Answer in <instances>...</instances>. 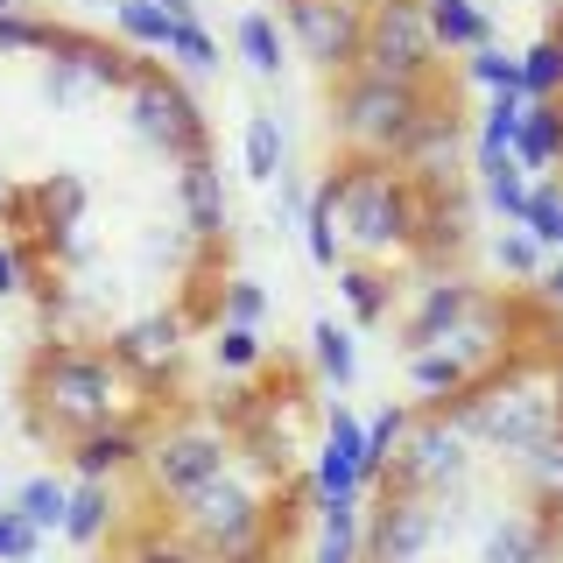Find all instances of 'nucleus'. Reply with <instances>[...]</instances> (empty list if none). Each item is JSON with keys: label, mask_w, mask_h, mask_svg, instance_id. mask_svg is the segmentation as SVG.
<instances>
[{"label": "nucleus", "mask_w": 563, "mask_h": 563, "mask_svg": "<svg viewBox=\"0 0 563 563\" xmlns=\"http://www.w3.org/2000/svg\"><path fill=\"white\" fill-rule=\"evenodd\" d=\"M528 176L521 163H507V169H493V176H479V198H486V211L493 219H507V225H521V211H528Z\"/></svg>", "instance_id": "38"}, {"label": "nucleus", "mask_w": 563, "mask_h": 563, "mask_svg": "<svg viewBox=\"0 0 563 563\" xmlns=\"http://www.w3.org/2000/svg\"><path fill=\"white\" fill-rule=\"evenodd\" d=\"M465 78L486 85L493 99H500V92H521V57H507L500 43H486V49H472V57H465Z\"/></svg>", "instance_id": "41"}, {"label": "nucleus", "mask_w": 563, "mask_h": 563, "mask_svg": "<svg viewBox=\"0 0 563 563\" xmlns=\"http://www.w3.org/2000/svg\"><path fill=\"white\" fill-rule=\"evenodd\" d=\"M240 163L254 184H275L282 169H289V134H282V113H246L240 128Z\"/></svg>", "instance_id": "26"}, {"label": "nucleus", "mask_w": 563, "mask_h": 563, "mask_svg": "<svg viewBox=\"0 0 563 563\" xmlns=\"http://www.w3.org/2000/svg\"><path fill=\"white\" fill-rule=\"evenodd\" d=\"M128 128L148 141L155 155H169V163H198L211 155V120L198 113V99L184 92V78L163 64L141 57L134 78H128Z\"/></svg>", "instance_id": "6"}, {"label": "nucleus", "mask_w": 563, "mask_h": 563, "mask_svg": "<svg viewBox=\"0 0 563 563\" xmlns=\"http://www.w3.org/2000/svg\"><path fill=\"white\" fill-rule=\"evenodd\" d=\"M493 268H500L507 282H542L550 254L536 246V233H528V225H500V233H493Z\"/></svg>", "instance_id": "34"}, {"label": "nucleus", "mask_w": 563, "mask_h": 563, "mask_svg": "<svg viewBox=\"0 0 563 563\" xmlns=\"http://www.w3.org/2000/svg\"><path fill=\"white\" fill-rule=\"evenodd\" d=\"M64 457H70V472H78V479L113 486L120 472H134L141 457H148V430H141V422H106V430L78 437V444H70Z\"/></svg>", "instance_id": "18"}, {"label": "nucleus", "mask_w": 563, "mask_h": 563, "mask_svg": "<svg viewBox=\"0 0 563 563\" xmlns=\"http://www.w3.org/2000/svg\"><path fill=\"white\" fill-rule=\"evenodd\" d=\"M360 70L395 78V85H437V35H430L422 0H366Z\"/></svg>", "instance_id": "9"}, {"label": "nucleus", "mask_w": 563, "mask_h": 563, "mask_svg": "<svg viewBox=\"0 0 563 563\" xmlns=\"http://www.w3.org/2000/svg\"><path fill=\"white\" fill-rule=\"evenodd\" d=\"M233 430L225 422H211V416H184V422H169V430H155L148 437V457H141V472H148V493L155 500H190L198 486L211 479H225L233 472Z\"/></svg>", "instance_id": "8"}, {"label": "nucleus", "mask_w": 563, "mask_h": 563, "mask_svg": "<svg viewBox=\"0 0 563 563\" xmlns=\"http://www.w3.org/2000/svg\"><path fill=\"white\" fill-rule=\"evenodd\" d=\"M303 254H310V268H324V275H339V198H331V184H317L310 190V211H303Z\"/></svg>", "instance_id": "28"}, {"label": "nucleus", "mask_w": 563, "mask_h": 563, "mask_svg": "<svg viewBox=\"0 0 563 563\" xmlns=\"http://www.w3.org/2000/svg\"><path fill=\"white\" fill-rule=\"evenodd\" d=\"M0 205H14V184H8V176H0Z\"/></svg>", "instance_id": "48"}, {"label": "nucleus", "mask_w": 563, "mask_h": 563, "mask_svg": "<svg viewBox=\"0 0 563 563\" xmlns=\"http://www.w3.org/2000/svg\"><path fill=\"white\" fill-rule=\"evenodd\" d=\"M134 64H141L134 49H113V43H99V35L57 29V43H49V70H43V99L49 106H78L92 92H128Z\"/></svg>", "instance_id": "11"}, {"label": "nucleus", "mask_w": 563, "mask_h": 563, "mask_svg": "<svg viewBox=\"0 0 563 563\" xmlns=\"http://www.w3.org/2000/svg\"><path fill=\"white\" fill-rule=\"evenodd\" d=\"M556 507H507L486 521L479 563H550L556 556Z\"/></svg>", "instance_id": "16"}, {"label": "nucleus", "mask_w": 563, "mask_h": 563, "mask_svg": "<svg viewBox=\"0 0 563 563\" xmlns=\"http://www.w3.org/2000/svg\"><path fill=\"white\" fill-rule=\"evenodd\" d=\"M472 457H479V444H472L465 430H457L451 409H416L409 437H401L395 465H387L380 486H401V493H422V500H457L472 479Z\"/></svg>", "instance_id": "7"}, {"label": "nucleus", "mask_w": 563, "mask_h": 563, "mask_svg": "<svg viewBox=\"0 0 563 563\" xmlns=\"http://www.w3.org/2000/svg\"><path fill=\"white\" fill-rule=\"evenodd\" d=\"M317 507H366V422L331 401L324 409V437H317V465H310Z\"/></svg>", "instance_id": "14"}, {"label": "nucleus", "mask_w": 563, "mask_h": 563, "mask_svg": "<svg viewBox=\"0 0 563 563\" xmlns=\"http://www.w3.org/2000/svg\"><path fill=\"white\" fill-rule=\"evenodd\" d=\"M409 422H416V409H401V401H387L380 416H366V493L387 479V465H395V451H401V437H409Z\"/></svg>", "instance_id": "31"}, {"label": "nucleus", "mask_w": 563, "mask_h": 563, "mask_svg": "<svg viewBox=\"0 0 563 563\" xmlns=\"http://www.w3.org/2000/svg\"><path fill=\"white\" fill-rule=\"evenodd\" d=\"M515 163H521L528 176H556V169H563V99H528Z\"/></svg>", "instance_id": "22"}, {"label": "nucleus", "mask_w": 563, "mask_h": 563, "mask_svg": "<svg viewBox=\"0 0 563 563\" xmlns=\"http://www.w3.org/2000/svg\"><path fill=\"white\" fill-rule=\"evenodd\" d=\"M106 352H113L141 387H163L176 374V360H184V317H169V310L134 317V324L113 331V345H106Z\"/></svg>", "instance_id": "15"}, {"label": "nucleus", "mask_w": 563, "mask_h": 563, "mask_svg": "<svg viewBox=\"0 0 563 563\" xmlns=\"http://www.w3.org/2000/svg\"><path fill=\"white\" fill-rule=\"evenodd\" d=\"M422 14H430L437 57H472V49L493 43V14L479 0H422Z\"/></svg>", "instance_id": "19"}, {"label": "nucleus", "mask_w": 563, "mask_h": 563, "mask_svg": "<svg viewBox=\"0 0 563 563\" xmlns=\"http://www.w3.org/2000/svg\"><path fill=\"white\" fill-rule=\"evenodd\" d=\"M64 507H70V486L57 472H35V479L14 486V515H22L35 536H64Z\"/></svg>", "instance_id": "29"}, {"label": "nucleus", "mask_w": 563, "mask_h": 563, "mask_svg": "<svg viewBox=\"0 0 563 563\" xmlns=\"http://www.w3.org/2000/svg\"><path fill=\"white\" fill-rule=\"evenodd\" d=\"M444 536V507L401 486L366 493V563H416L430 542Z\"/></svg>", "instance_id": "12"}, {"label": "nucleus", "mask_w": 563, "mask_h": 563, "mask_svg": "<svg viewBox=\"0 0 563 563\" xmlns=\"http://www.w3.org/2000/svg\"><path fill=\"white\" fill-rule=\"evenodd\" d=\"M92 8H120V0H92Z\"/></svg>", "instance_id": "51"}, {"label": "nucleus", "mask_w": 563, "mask_h": 563, "mask_svg": "<svg viewBox=\"0 0 563 563\" xmlns=\"http://www.w3.org/2000/svg\"><path fill=\"white\" fill-rule=\"evenodd\" d=\"M451 416L479 451L521 465L542 437L563 430V374H556L550 352H515V360L493 366L465 401H451Z\"/></svg>", "instance_id": "2"}, {"label": "nucleus", "mask_w": 563, "mask_h": 563, "mask_svg": "<svg viewBox=\"0 0 563 563\" xmlns=\"http://www.w3.org/2000/svg\"><path fill=\"white\" fill-rule=\"evenodd\" d=\"M339 296H345V310L360 317V324H380V317L395 310V282L380 268H366V261H339Z\"/></svg>", "instance_id": "30"}, {"label": "nucleus", "mask_w": 563, "mask_h": 563, "mask_svg": "<svg viewBox=\"0 0 563 563\" xmlns=\"http://www.w3.org/2000/svg\"><path fill=\"white\" fill-rule=\"evenodd\" d=\"M310 563H366V507H317Z\"/></svg>", "instance_id": "23"}, {"label": "nucleus", "mask_w": 563, "mask_h": 563, "mask_svg": "<svg viewBox=\"0 0 563 563\" xmlns=\"http://www.w3.org/2000/svg\"><path fill=\"white\" fill-rule=\"evenodd\" d=\"M437 99H444V85H395L374 70H345V78H331V141L360 163H401V148L416 141Z\"/></svg>", "instance_id": "4"}, {"label": "nucleus", "mask_w": 563, "mask_h": 563, "mask_svg": "<svg viewBox=\"0 0 563 563\" xmlns=\"http://www.w3.org/2000/svg\"><path fill=\"white\" fill-rule=\"evenodd\" d=\"M310 360H317V380L339 387V395L360 380V339H352L339 317H317L310 324Z\"/></svg>", "instance_id": "25"}, {"label": "nucleus", "mask_w": 563, "mask_h": 563, "mask_svg": "<svg viewBox=\"0 0 563 563\" xmlns=\"http://www.w3.org/2000/svg\"><path fill=\"white\" fill-rule=\"evenodd\" d=\"M268 360V345H261V331H240V324H219L211 331V366H219V374H254V366Z\"/></svg>", "instance_id": "40"}, {"label": "nucleus", "mask_w": 563, "mask_h": 563, "mask_svg": "<svg viewBox=\"0 0 563 563\" xmlns=\"http://www.w3.org/2000/svg\"><path fill=\"white\" fill-rule=\"evenodd\" d=\"M521 120H528V99L521 92H500L479 113V176H493V169H507L515 163V148H521Z\"/></svg>", "instance_id": "24"}, {"label": "nucleus", "mask_w": 563, "mask_h": 563, "mask_svg": "<svg viewBox=\"0 0 563 563\" xmlns=\"http://www.w3.org/2000/svg\"><path fill=\"white\" fill-rule=\"evenodd\" d=\"M176 205H184V225H190V240L211 246L219 254L225 240H233V211H225V176L211 155H198V163H184L176 169Z\"/></svg>", "instance_id": "17"}, {"label": "nucleus", "mask_w": 563, "mask_h": 563, "mask_svg": "<svg viewBox=\"0 0 563 563\" xmlns=\"http://www.w3.org/2000/svg\"><path fill=\"white\" fill-rule=\"evenodd\" d=\"M155 8H163L169 22H198V0H155Z\"/></svg>", "instance_id": "47"}, {"label": "nucleus", "mask_w": 563, "mask_h": 563, "mask_svg": "<svg viewBox=\"0 0 563 563\" xmlns=\"http://www.w3.org/2000/svg\"><path fill=\"white\" fill-rule=\"evenodd\" d=\"M113 528H120L113 486H99V479H78V486H70V507H64V542H70V550H99Z\"/></svg>", "instance_id": "21"}, {"label": "nucleus", "mask_w": 563, "mask_h": 563, "mask_svg": "<svg viewBox=\"0 0 563 563\" xmlns=\"http://www.w3.org/2000/svg\"><path fill=\"white\" fill-rule=\"evenodd\" d=\"M14 563H35V556H14Z\"/></svg>", "instance_id": "52"}, {"label": "nucleus", "mask_w": 563, "mask_h": 563, "mask_svg": "<svg viewBox=\"0 0 563 563\" xmlns=\"http://www.w3.org/2000/svg\"><path fill=\"white\" fill-rule=\"evenodd\" d=\"M163 57H169L176 70H190V78H211V70H219V43H211V29H205V22H176Z\"/></svg>", "instance_id": "39"}, {"label": "nucleus", "mask_w": 563, "mask_h": 563, "mask_svg": "<svg viewBox=\"0 0 563 563\" xmlns=\"http://www.w3.org/2000/svg\"><path fill=\"white\" fill-rule=\"evenodd\" d=\"M233 49H240V64L254 70L261 85H275L282 64H289V57H282V22H275V14H261V8L233 22Z\"/></svg>", "instance_id": "27"}, {"label": "nucleus", "mask_w": 563, "mask_h": 563, "mask_svg": "<svg viewBox=\"0 0 563 563\" xmlns=\"http://www.w3.org/2000/svg\"><path fill=\"white\" fill-rule=\"evenodd\" d=\"M113 29H120V43L128 49H169V14L155 8V0H120L113 8Z\"/></svg>", "instance_id": "37"}, {"label": "nucleus", "mask_w": 563, "mask_h": 563, "mask_svg": "<svg viewBox=\"0 0 563 563\" xmlns=\"http://www.w3.org/2000/svg\"><path fill=\"white\" fill-rule=\"evenodd\" d=\"M35 542H43V536H35V528H29L22 515H14V507H0V563L35 556Z\"/></svg>", "instance_id": "44"}, {"label": "nucleus", "mask_w": 563, "mask_h": 563, "mask_svg": "<svg viewBox=\"0 0 563 563\" xmlns=\"http://www.w3.org/2000/svg\"><path fill=\"white\" fill-rule=\"evenodd\" d=\"M219 324H240V331H261V324H268V282L225 275L219 282Z\"/></svg>", "instance_id": "36"}, {"label": "nucleus", "mask_w": 563, "mask_h": 563, "mask_svg": "<svg viewBox=\"0 0 563 563\" xmlns=\"http://www.w3.org/2000/svg\"><path fill=\"white\" fill-rule=\"evenodd\" d=\"M296 57H310L324 78L360 70V35H366V0H282Z\"/></svg>", "instance_id": "10"}, {"label": "nucleus", "mask_w": 563, "mask_h": 563, "mask_svg": "<svg viewBox=\"0 0 563 563\" xmlns=\"http://www.w3.org/2000/svg\"><path fill=\"white\" fill-rule=\"evenodd\" d=\"M120 563H211V556H205L176 521H148V528L128 542V556H120Z\"/></svg>", "instance_id": "33"}, {"label": "nucleus", "mask_w": 563, "mask_h": 563, "mask_svg": "<svg viewBox=\"0 0 563 563\" xmlns=\"http://www.w3.org/2000/svg\"><path fill=\"white\" fill-rule=\"evenodd\" d=\"M550 35H556V43H563V14H556V22H550Z\"/></svg>", "instance_id": "50"}, {"label": "nucleus", "mask_w": 563, "mask_h": 563, "mask_svg": "<svg viewBox=\"0 0 563 563\" xmlns=\"http://www.w3.org/2000/svg\"><path fill=\"white\" fill-rule=\"evenodd\" d=\"M303 211H310V190L296 184V169H282L275 176V225H303Z\"/></svg>", "instance_id": "45"}, {"label": "nucleus", "mask_w": 563, "mask_h": 563, "mask_svg": "<svg viewBox=\"0 0 563 563\" xmlns=\"http://www.w3.org/2000/svg\"><path fill=\"white\" fill-rule=\"evenodd\" d=\"M542 303H550V310L563 317V254L550 261V268H542Z\"/></svg>", "instance_id": "46"}, {"label": "nucleus", "mask_w": 563, "mask_h": 563, "mask_svg": "<svg viewBox=\"0 0 563 563\" xmlns=\"http://www.w3.org/2000/svg\"><path fill=\"white\" fill-rule=\"evenodd\" d=\"M22 401H29V430L43 444H64V451L78 437L106 430V422H141V380L106 345H78V339L35 345Z\"/></svg>", "instance_id": "1"}, {"label": "nucleus", "mask_w": 563, "mask_h": 563, "mask_svg": "<svg viewBox=\"0 0 563 563\" xmlns=\"http://www.w3.org/2000/svg\"><path fill=\"white\" fill-rule=\"evenodd\" d=\"M29 275H35L29 246H22V240H0V303H14V296H29Z\"/></svg>", "instance_id": "43"}, {"label": "nucleus", "mask_w": 563, "mask_h": 563, "mask_svg": "<svg viewBox=\"0 0 563 563\" xmlns=\"http://www.w3.org/2000/svg\"><path fill=\"white\" fill-rule=\"evenodd\" d=\"M409 387H416V409H451V401H465L479 374H472L465 360H451V352H409Z\"/></svg>", "instance_id": "20"}, {"label": "nucleus", "mask_w": 563, "mask_h": 563, "mask_svg": "<svg viewBox=\"0 0 563 563\" xmlns=\"http://www.w3.org/2000/svg\"><path fill=\"white\" fill-rule=\"evenodd\" d=\"M57 22H35V14H0V57H49Z\"/></svg>", "instance_id": "42"}, {"label": "nucleus", "mask_w": 563, "mask_h": 563, "mask_svg": "<svg viewBox=\"0 0 563 563\" xmlns=\"http://www.w3.org/2000/svg\"><path fill=\"white\" fill-rule=\"evenodd\" d=\"M521 225L536 233V246L542 254H563V176H536L528 184V211H521Z\"/></svg>", "instance_id": "32"}, {"label": "nucleus", "mask_w": 563, "mask_h": 563, "mask_svg": "<svg viewBox=\"0 0 563 563\" xmlns=\"http://www.w3.org/2000/svg\"><path fill=\"white\" fill-rule=\"evenodd\" d=\"M521 99H563V43L556 35H536L521 49Z\"/></svg>", "instance_id": "35"}, {"label": "nucleus", "mask_w": 563, "mask_h": 563, "mask_svg": "<svg viewBox=\"0 0 563 563\" xmlns=\"http://www.w3.org/2000/svg\"><path fill=\"white\" fill-rule=\"evenodd\" d=\"M486 296H493L486 282L437 268V275L416 289V303L401 310V339H395V345H401V360H409V352H437V345H444L457 324H472V317L486 310Z\"/></svg>", "instance_id": "13"}, {"label": "nucleus", "mask_w": 563, "mask_h": 563, "mask_svg": "<svg viewBox=\"0 0 563 563\" xmlns=\"http://www.w3.org/2000/svg\"><path fill=\"white\" fill-rule=\"evenodd\" d=\"M324 184H331V198H339V246H352V261L380 268V261L416 254L422 198H416V184L395 163H360V155H339V169H331Z\"/></svg>", "instance_id": "3"}, {"label": "nucleus", "mask_w": 563, "mask_h": 563, "mask_svg": "<svg viewBox=\"0 0 563 563\" xmlns=\"http://www.w3.org/2000/svg\"><path fill=\"white\" fill-rule=\"evenodd\" d=\"M0 14H22V0H0Z\"/></svg>", "instance_id": "49"}, {"label": "nucleus", "mask_w": 563, "mask_h": 563, "mask_svg": "<svg viewBox=\"0 0 563 563\" xmlns=\"http://www.w3.org/2000/svg\"><path fill=\"white\" fill-rule=\"evenodd\" d=\"M176 528L211 556V563H240V556H268V479H246L240 457L225 479L198 486L190 500H176Z\"/></svg>", "instance_id": "5"}]
</instances>
